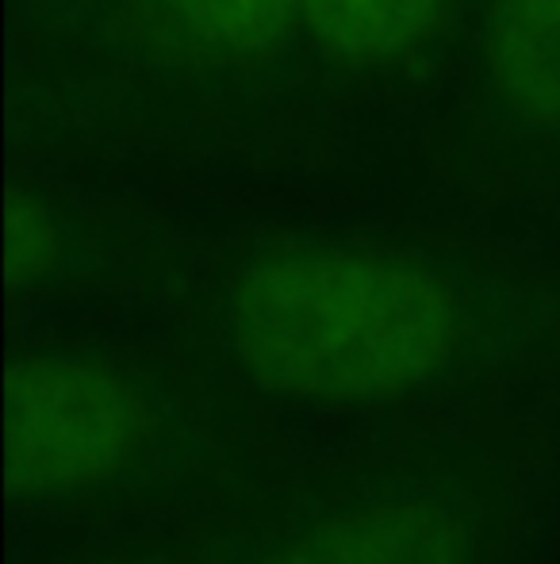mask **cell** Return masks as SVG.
I'll return each instance as SVG.
<instances>
[{
	"label": "cell",
	"mask_w": 560,
	"mask_h": 564,
	"mask_svg": "<svg viewBox=\"0 0 560 564\" xmlns=\"http://www.w3.org/2000/svg\"><path fill=\"white\" fill-rule=\"evenodd\" d=\"M484 300L457 261L365 238H273L204 292L227 369L307 408H365L419 392L469 349Z\"/></svg>",
	"instance_id": "1"
},
{
	"label": "cell",
	"mask_w": 560,
	"mask_h": 564,
	"mask_svg": "<svg viewBox=\"0 0 560 564\" xmlns=\"http://www.w3.org/2000/svg\"><path fill=\"white\" fill-rule=\"evenodd\" d=\"M58 258V235L46 212L35 200H12V216H8V269L12 281H35Z\"/></svg>",
	"instance_id": "7"
},
{
	"label": "cell",
	"mask_w": 560,
	"mask_h": 564,
	"mask_svg": "<svg viewBox=\"0 0 560 564\" xmlns=\"http://www.w3.org/2000/svg\"><path fill=\"white\" fill-rule=\"evenodd\" d=\"M541 564H560V527H557V534H553V542H549V550H546V557H541Z\"/></svg>",
	"instance_id": "8"
},
{
	"label": "cell",
	"mask_w": 560,
	"mask_h": 564,
	"mask_svg": "<svg viewBox=\"0 0 560 564\" xmlns=\"http://www.w3.org/2000/svg\"><path fill=\"white\" fill-rule=\"evenodd\" d=\"M257 564H476V538L441 499L384 496L319 514Z\"/></svg>",
	"instance_id": "3"
},
{
	"label": "cell",
	"mask_w": 560,
	"mask_h": 564,
	"mask_svg": "<svg viewBox=\"0 0 560 564\" xmlns=\"http://www.w3.org/2000/svg\"><path fill=\"white\" fill-rule=\"evenodd\" d=\"M154 438V403L89 354H28L8 377V488L15 499L89 491Z\"/></svg>",
	"instance_id": "2"
},
{
	"label": "cell",
	"mask_w": 560,
	"mask_h": 564,
	"mask_svg": "<svg viewBox=\"0 0 560 564\" xmlns=\"http://www.w3.org/2000/svg\"><path fill=\"white\" fill-rule=\"evenodd\" d=\"M449 0H299V23L327 58L373 66L415 51Z\"/></svg>",
	"instance_id": "5"
},
{
	"label": "cell",
	"mask_w": 560,
	"mask_h": 564,
	"mask_svg": "<svg viewBox=\"0 0 560 564\" xmlns=\"http://www.w3.org/2000/svg\"><path fill=\"white\" fill-rule=\"evenodd\" d=\"M480 85L503 119L560 134V0H487Z\"/></svg>",
	"instance_id": "4"
},
{
	"label": "cell",
	"mask_w": 560,
	"mask_h": 564,
	"mask_svg": "<svg viewBox=\"0 0 560 564\" xmlns=\"http://www.w3.org/2000/svg\"><path fill=\"white\" fill-rule=\"evenodd\" d=\"M188 46L216 58L265 54L299 23V0H157Z\"/></svg>",
	"instance_id": "6"
},
{
	"label": "cell",
	"mask_w": 560,
	"mask_h": 564,
	"mask_svg": "<svg viewBox=\"0 0 560 564\" xmlns=\"http://www.w3.org/2000/svg\"><path fill=\"white\" fill-rule=\"evenodd\" d=\"M100 564H157V561H100Z\"/></svg>",
	"instance_id": "9"
}]
</instances>
